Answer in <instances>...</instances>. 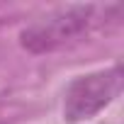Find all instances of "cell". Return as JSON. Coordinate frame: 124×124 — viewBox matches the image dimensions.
Here are the masks:
<instances>
[{"label": "cell", "instance_id": "cell-1", "mask_svg": "<svg viewBox=\"0 0 124 124\" xmlns=\"http://www.w3.org/2000/svg\"><path fill=\"white\" fill-rule=\"evenodd\" d=\"M122 90V71L119 66L105 68V71H95L88 76L76 78L68 90H66V100H63V119L71 124L93 119L95 114H100Z\"/></svg>", "mask_w": 124, "mask_h": 124}, {"label": "cell", "instance_id": "cell-2", "mask_svg": "<svg viewBox=\"0 0 124 124\" xmlns=\"http://www.w3.org/2000/svg\"><path fill=\"white\" fill-rule=\"evenodd\" d=\"M93 12H95L93 5H73V8L56 10L37 20L34 24L24 27L20 34V44L32 54L54 51L58 46H63L66 41H71L73 37H78L83 29H88Z\"/></svg>", "mask_w": 124, "mask_h": 124}]
</instances>
